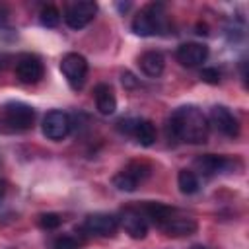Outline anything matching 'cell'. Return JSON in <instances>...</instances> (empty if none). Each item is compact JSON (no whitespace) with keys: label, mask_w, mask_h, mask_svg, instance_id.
<instances>
[{"label":"cell","mask_w":249,"mask_h":249,"mask_svg":"<svg viewBox=\"0 0 249 249\" xmlns=\"http://www.w3.org/2000/svg\"><path fill=\"white\" fill-rule=\"evenodd\" d=\"M167 134L175 140L200 144L208 138V121L195 105H185L173 111L167 121Z\"/></svg>","instance_id":"cell-1"},{"label":"cell","mask_w":249,"mask_h":249,"mask_svg":"<svg viewBox=\"0 0 249 249\" xmlns=\"http://www.w3.org/2000/svg\"><path fill=\"white\" fill-rule=\"evenodd\" d=\"M167 29V14L161 4H150L140 10L132 19V31L140 37L158 35Z\"/></svg>","instance_id":"cell-2"},{"label":"cell","mask_w":249,"mask_h":249,"mask_svg":"<svg viewBox=\"0 0 249 249\" xmlns=\"http://www.w3.org/2000/svg\"><path fill=\"white\" fill-rule=\"evenodd\" d=\"M35 121V111L33 107L25 105V103H8L4 107V115H2V123L10 128V130H27L33 126Z\"/></svg>","instance_id":"cell-3"},{"label":"cell","mask_w":249,"mask_h":249,"mask_svg":"<svg viewBox=\"0 0 249 249\" xmlns=\"http://www.w3.org/2000/svg\"><path fill=\"white\" fill-rule=\"evenodd\" d=\"M60 72L72 89H80L88 76V60L78 53H68L60 60Z\"/></svg>","instance_id":"cell-4"},{"label":"cell","mask_w":249,"mask_h":249,"mask_svg":"<svg viewBox=\"0 0 249 249\" xmlns=\"http://www.w3.org/2000/svg\"><path fill=\"white\" fill-rule=\"evenodd\" d=\"M148 173H150V167H148L146 163H142V161H132V163H128L123 171H119V173L113 177V183H115V187H117L119 191H128V193H132V191L138 189L140 181H142L144 177H148Z\"/></svg>","instance_id":"cell-5"},{"label":"cell","mask_w":249,"mask_h":249,"mask_svg":"<svg viewBox=\"0 0 249 249\" xmlns=\"http://www.w3.org/2000/svg\"><path fill=\"white\" fill-rule=\"evenodd\" d=\"M95 14H97V4L91 0H82V2H74L66 8L64 21L72 29H82L95 18Z\"/></svg>","instance_id":"cell-6"},{"label":"cell","mask_w":249,"mask_h":249,"mask_svg":"<svg viewBox=\"0 0 249 249\" xmlns=\"http://www.w3.org/2000/svg\"><path fill=\"white\" fill-rule=\"evenodd\" d=\"M119 130L136 138L142 146H152L156 142V126L152 121L146 119H126L119 123Z\"/></svg>","instance_id":"cell-7"},{"label":"cell","mask_w":249,"mask_h":249,"mask_svg":"<svg viewBox=\"0 0 249 249\" xmlns=\"http://www.w3.org/2000/svg\"><path fill=\"white\" fill-rule=\"evenodd\" d=\"M70 117L64 111H49L43 119V134L49 140H62L70 132Z\"/></svg>","instance_id":"cell-8"},{"label":"cell","mask_w":249,"mask_h":249,"mask_svg":"<svg viewBox=\"0 0 249 249\" xmlns=\"http://www.w3.org/2000/svg\"><path fill=\"white\" fill-rule=\"evenodd\" d=\"M210 124L224 136H237L239 134V123L233 117V113L224 105H214L210 109Z\"/></svg>","instance_id":"cell-9"},{"label":"cell","mask_w":249,"mask_h":249,"mask_svg":"<svg viewBox=\"0 0 249 249\" xmlns=\"http://www.w3.org/2000/svg\"><path fill=\"white\" fill-rule=\"evenodd\" d=\"M45 74L43 62L35 54H23L16 62V78L23 84H37Z\"/></svg>","instance_id":"cell-10"},{"label":"cell","mask_w":249,"mask_h":249,"mask_svg":"<svg viewBox=\"0 0 249 249\" xmlns=\"http://www.w3.org/2000/svg\"><path fill=\"white\" fill-rule=\"evenodd\" d=\"M123 226V230L132 237V239H142L148 233V222L144 218V214L138 208H123L121 210V218H117Z\"/></svg>","instance_id":"cell-11"},{"label":"cell","mask_w":249,"mask_h":249,"mask_svg":"<svg viewBox=\"0 0 249 249\" xmlns=\"http://www.w3.org/2000/svg\"><path fill=\"white\" fill-rule=\"evenodd\" d=\"M84 231L86 233H91V235H101V237H107V235H113L119 228V220L111 214H103V212H97V214H89L86 220H84Z\"/></svg>","instance_id":"cell-12"},{"label":"cell","mask_w":249,"mask_h":249,"mask_svg":"<svg viewBox=\"0 0 249 249\" xmlns=\"http://www.w3.org/2000/svg\"><path fill=\"white\" fill-rule=\"evenodd\" d=\"M206 58H208V47L206 45H200V43H183L177 49V60L183 66H187V68L200 66Z\"/></svg>","instance_id":"cell-13"},{"label":"cell","mask_w":249,"mask_h":249,"mask_svg":"<svg viewBox=\"0 0 249 249\" xmlns=\"http://www.w3.org/2000/svg\"><path fill=\"white\" fill-rule=\"evenodd\" d=\"M230 160L228 158H224V156H214V154H204V156H198L196 160H195V169L200 173V175H204V177H212V175H216V173H220V171H226L228 167H230Z\"/></svg>","instance_id":"cell-14"},{"label":"cell","mask_w":249,"mask_h":249,"mask_svg":"<svg viewBox=\"0 0 249 249\" xmlns=\"http://www.w3.org/2000/svg\"><path fill=\"white\" fill-rule=\"evenodd\" d=\"M167 235H191L196 231V222L187 216H179L177 212L160 228Z\"/></svg>","instance_id":"cell-15"},{"label":"cell","mask_w":249,"mask_h":249,"mask_svg":"<svg viewBox=\"0 0 249 249\" xmlns=\"http://www.w3.org/2000/svg\"><path fill=\"white\" fill-rule=\"evenodd\" d=\"M93 95H95V105H97V111L101 115H113L115 109H117V99H115V93H113V88L109 84H97L95 89H93Z\"/></svg>","instance_id":"cell-16"},{"label":"cell","mask_w":249,"mask_h":249,"mask_svg":"<svg viewBox=\"0 0 249 249\" xmlns=\"http://www.w3.org/2000/svg\"><path fill=\"white\" fill-rule=\"evenodd\" d=\"M138 64H140V70L150 76V78H156L163 72V66H165V58L161 53L158 51H148L144 53L140 58H138Z\"/></svg>","instance_id":"cell-17"},{"label":"cell","mask_w":249,"mask_h":249,"mask_svg":"<svg viewBox=\"0 0 249 249\" xmlns=\"http://www.w3.org/2000/svg\"><path fill=\"white\" fill-rule=\"evenodd\" d=\"M177 185L183 195H195L198 191V177L191 169H181L177 175Z\"/></svg>","instance_id":"cell-18"},{"label":"cell","mask_w":249,"mask_h":249,"mask_svg":"<svg viewBox=\"0 0 249 249\" xmlns=\"http://www.w3.org/2000/svg\"><path fill=\"white\" fill-rule=\"evenodd\" d=\"M39 18H41V23H43L45 27H56V25L60 23V12H58L54 6H45V8L41 10Z\"/></svg>","instance_id":"cell-19"},{"label":"cell","mask_w":249,"mask_h":249,"mask_svg":"<svg viewBox=\"0 0 249 249\" xmlns=\"http://www.w3.org/2000/svg\"><path fill=\"white\" fill-rule=\"evenodd\" d=\"M80 247H82V241L74 235H60L53 243V249H80Z\"/></svg>","instance_id":"cell-20"},{"label":"cell","mask_w":249,"mask_h":249,"mask_svg":"<svg viewBox=\"0 0 249 249\" xmlns=\"http://www.w3.org/2000/svg\"><path fill=\"white\" fill-rule=\"evenodd\" d=\"M60 222H62L60 216L54 214V212H47V214H41L39 216V226L43 230H56L60 226Z\"/></svg>","instance_id":"cell-21"},{"label":"cell","mask_w":249,"mask_h":249,"mask_svg":"<svg viewBox=\"0 0 249 249\" xmlns=\"http://www.w3.org/2000/svg\"><path fill=\"white\" fill-rule=\"evenodd\" d=\"M200 78H202L204 82H208V84H218V82H220V72H218L216 68H202Z\"/></svg>","instance_id":"cell-22"},{"label":"cell","mask_w":249,"mask_h":249,"mask_svg":"<svg viewBox=\"0 0 249 249\" xmlns=\"http://www.w3.org/2000/svg\"><path fill=\"white\" fill-rule=\"evenodd\" d=\"M6 191H8L6 183H4V181H0V204H2V200H4V196H6Z\"/></svg>","instance_id":"cell-23"}]
</instances>
